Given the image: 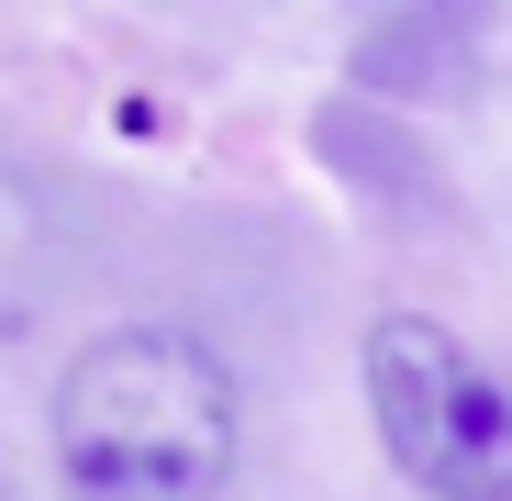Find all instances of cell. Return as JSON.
Here are the masks:
<instances>
[{"instance_id": "obj_1", "label": "cell", "mask_w": 512, "mask_h": 501, "mask_svg": "<svg viewBox=\"0 0 512 501\" xmlns=\"http://www.w3.org/2000/svg\"><path fill=\"white\" fill-rule=\"evenodd\" d=\"M234 424V368L190 323H112L56 379V479L67 501H223Z\"/></svg>"}, {"instance_id": "obj_2", "label": "cell", "mask_w": 512, "mask_h": 501, "mask_svg": "<svg viewBox=\"0 0 512 501\" xmlns=\"http://www.w3.org/2000/svg\"><path fill=\"white\" fill-rule=\"evenodd\" d=\"M368 424L379 457L423 501H512V390L468 357V334L435 312L368 323Z\"/></svg>"}, {"instance_id": "obj_3", "label": "cell", "mask_w": 512, "mask_h": 501, "mask_svg": "<svg viewBox=\"0 0 512 501\" xmlns=\"http://www.w3.org/2000/svg\"><path fill=\"white\" fill-rule=\"evenodd\" d=\"M468 78V23L457 12H401L379 34H357V90H390V101H446Z\"/></svg>"}]
</instances>
